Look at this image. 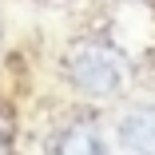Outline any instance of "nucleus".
I'll use <instances>...</instances> for the list:
<instances>
[{"label":"nucleus","mask_w":155,"mask_h":155,"mask_svg":"<svg viewBox=\"0 0 155 155\" xmlns=\"http://www.w3.org/2000/svg\"><path fill=\"white\" fill-rule=\"evenodd\" d=\"M52 151H64V155H72V151H104V135L96 131V127H68L64 135H56V143H52Z\"/></svg>","instance_id":"obj_3"},{"label":"nucleus","mask_w":155,"mask_h":155,"mask_svg":"<svg viewBox=\"0 0 155 155\" xmlns=\"http://www.w3.org/2000/svg\"><path fill=\"white\" fill-rule=\"evenodd\" d=\"M64 72H68V84L76 91H84V96L91 100H107V96H119L123 91V60L100 44V40H80L68 60H64Z\"/></svg>","instance_id":"obj_1"},{"label":"nucleus","mask_w":155,"mask_h":155,"mask_svg":"<svg viewBox=\"0 0 155 155\" xmlns=\"http://www.w3.org/2000/svg\"><path fill=\"white\" fill-rule=\"evenodd\" d=\"M123 151H143L155 155V107H131L127 115L119 119V131H115Z\"/></svg>","instance_id":"obj_2"},{"label":"nucleus","mask_w":155,"mask_h":155,"mask_svg":"<svg viewBox=\"0 0 155 155\" xmlns=\"http://www.w3.org/2000/svg\"><path fill=\"white\" fill-rule=\"evenodd\" d=\"M0 151H8V131L0 127Z\"/></svg>","instance_id":"obj_4"}]
</instances>
